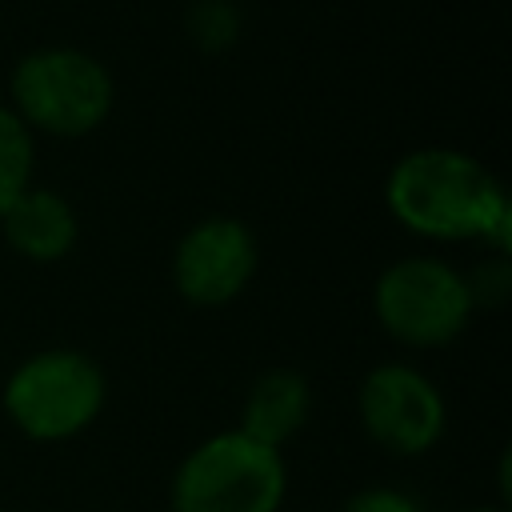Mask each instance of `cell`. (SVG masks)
Here are the masks:
<instances>
[{
  "label": "cell",
  "instance_id": "cell-1",
  "mask_svg": "<svg viewBox=\"0 0 512 512\" xmlns=\"http://www.w3.org/2000/svg\"><path fill=\"white\" fill-rule=\"evenodd\" d=\"M392 216L432 240H492L508 252L512 208L500 180L468 152L456 148H416L388 176Z\"/></svg>",
  "mask_w": 512,
  "mask_h": 512
},
{
  "label": "cell",
  "instance_id": "cell-2",
  "mask_svg": "<svg viewBox=\"0 0 512 512\" xmlns=\"http://www.w3.org/2000/svg\"><path fill=\"white\" fill-rule=\"evenodd\" d=\"M288 472L276 448L220 432L196 444L172 476V512H280Z\"/></svg>",
  "mask_w": 512,
  "mask_h": 512
},
{
  "label": "cell",
  "instance_id": "cell-3",
  "mask_svg": "<svg viewBox=\"0 0 512 512\" xmlns=\"http://www.w3.org/2000/svg\"><path fill=\"white\" fill-rule=\"evenodd\" d=\"M112 108L108 68L80 48L28 52L12 72V112L24 128L52 136H84Z\"/></svg>",
  "mask_w": 512,
  "mask_h": 512
},
{
  "label": "cell",
  "instance_id": "cell-4",
  "mask_svg": "<svg viewBox=\"0 0 512 512\" xmlns=\"http://www.w3.org/2000/svg\"><path fill=\"white\" fill-rule=\"evenodd\" d=\"M4 408L28 440H68L104 408V372L76 348L36 352L8 376Z\"/></svg>",
  "mask_w": 512,
  "mask_h": 512
},
{
  "label": "cell",
  "instance_id": "cell-5",
  "mask_svg": "<svg viewBox=\"0 0 512 512\" xmlns=\"http://www.w3.org/2000/svg\"><path fill=\"white\" fill-rule=\"evenodd\" d=\"M376 320L388 336L412 348L452 344L472 320V288L452 264L436 256H404L388 264L372 288Z\"/></svg>",
  "mask_w": 512,
  "mask_h": 512
},
{
  "label": "cell",
  "instance_id": "cell-6",
  "mask_svg": "<svg viewBox=\"0 0 512 512\" xmlns=\"http://www.w3.org/2000/svg\"><path fill=\"white\" fill-rule=\"evenodd\" d=\"M360 424L380 448L416 456L428 452L444 432V396L416 368L380 364L360 384Z\"/></svg>",
  "mask_w": 512,
  "mask_h": 512
},
{
  "label": "cell",
  "instance_id": "cell-7",
  "mask_svg": "<svg viewBox=\"0 0 512 512\" xmlns=\"http://www.w3.org/2000/svg\"><path fill=\"white\" fill-rule=\"evenodd\" d=\"M256 272V240L232 216H208L188 228L172 256L176 292L188 304L220 308L236 300Z\"/></svg>",
  "mask_w": 512,
  "mask_h": 512
},
{
  "label": "cell",
  "instance_id": "cell-8",
  "mask_svg": "<svg viewBox=\"0 0 512 512\" xmlns=\"http://www.w3.org/2000/svg\"><path fill=\"white\" fill-rule=\"evenodd\" d=\"M0 228H4V240L20 256L40 260V264L60 260L76 244L72 204L64 196H56L52 188H24L0 216Z\"/></svg>",
  "mask_w": 512,
  "mask_h": 512
},
{
  "label": "cell",
  "instance_id": "cell-9",
  "mask_svg": "<svg viewBox=\"0 0 512 512\" xmlns=\"http://www.w3.org/2000/svg\"><path fill=\"white\" fill-rule=\"evenodd\" d=\"M308 408H312V392L300 372H288V368L264 372L248 388V400L240 412V432L252 436L256 444H268L280 452L304 428Z\"/></svg>",
  "mask_w": 512,
  "mask_h": 512
},
{
  "label": "cell",
  "instance_id": "cell-10",
  "mask_svg": "<svg viewBox=\"0 0 512 512\" xmlns=\"http://www.w3.org/2000/svg\"><path fill=\"white\" fill-rule=\"evenodd\" d=\"M32 164H36L32 132L12 108L0 104V216L24 188H32Z\"/></svg>",
  "mask_w": 512,
  "mask_h": 512
},
{
  "label": "cell",
  "instance_id": "cell-11",
  "mask_svg": "<svg viewBox=\"0 0 512 512\" xmlns=\"http://www.w3.org/2000/svg\"><path fill=\"white\" fill-rule=\"evenodd\" d=\"M188 32L204 52H228L240 36V12L228 0H196Z\"/></svg>",
  "mask_w": 512,
  "mask_h": 512
},
{
  "label": "cell",
  "instance_id": "cell-12",
  "mask_svg": "<svg viewBox=\"0 0 512 512\" xmlns=\"http://www.w3.org/2000/svg\"><path fill=\"white\" fill-rule=\"evenodd\" d=\"M344 512H424V508L400 488H364L344 504Z\"/></svg>",
  "mask_w": 512,
  "mask_h": 512
},
{
  "label": "cell",
  "instance_id": "cell-13",
  "mask_svg": "<svg viewBox=\"0 0 512 512\" xmlns=\"http://www.w3.org/2000/svg\"><path fill=\"white\" fill-rule=\"evenodd\" d=\"M464 512H504V508H464Z\"/></svg>",
  "mask_w": 512,
  "mask_h": 512
}]
</instances>
